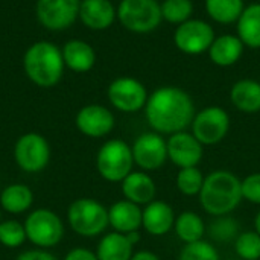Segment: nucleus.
Masks as SVG:
<instances>
[{"label":"nucleus","mask_w":260,"mask_h":260,"mask_svg":"<svg viewBox=\"0 0 260 260\" xmlns=\"http://www.w3.org/2000/svg\"><path fill=\"white\" fill-rule=\"evenodd\" d=\"M143 111L151 129L161 136L186 131L197 113L192 96L174 85L155 88L149 94Z\"/></svg>","instance_id":"nucleus-1"},{"label":"nucleus","mask_w":260,"mask_h":260,"mask_svg":"<svg viewBox=\"0 0 260 260\" xmlns=\"http://www.w3.org/2000/svg\"><path fill=\"white\" fill-rule=\"evenodd\" d=\"M198 198L207 215L213 218L232 215L244 201L241 178L225 169L212 171L204 177V184Z\"/></svg>","instance_id":"nucleus-2"},{"label":"nucleus","mask_w":260,"mask_h":260,"mask_svg":"<svg viewBox=\"0 0 260 260\" xmlns=\"http://www.w3.org/2000/svg\"><path fill=\"white\" fill-rule=\"evenodd\" d=\"M23 70L37 87L52 88L58 85L66 70L61 47L47 40L32 43L23 55Z\"/></svg>","instance_id":"nucleus-3"},{"label":"nucleus","mask_w":260,"mask_h":260,"mask_svg":"<svg viewBox=\"0 0 260 260\" xmlns=\"http://www.w3.org/2000/svg\"><path fill=\"white\" fill-rule=\"evenodd\" d=\"M70 230L81 238H98L107 233L108 209L94 198H78L72 201L66 213Z\"/></svg>","instance_id":"nucleus-4"},{"label":"nucleus","mask_w":260,"mask_h":260,"mask_svg":"<svg viewBox=\"0 0 260 260\" xmlns=\"http://www.w3.org/2000/svg\"><path fill=\"white\" fill-rule=\"evenodd\" d=\"M96 171L108 183H122L134 169L131 145L122 139H110L101 145L94 158Z\"/></svg>","instance_id":"nucleus-5"},{"label":"nucleus","mask_w":260,"mask_h":260,"mask_svg":"<svg viewBox=\"0 0 260 260\" xmlns=\"http://www.w3.org/2000/svg\"><path fill=\"white\" fill-rule=\"evenodd\" d=\"M23 225L27 241L35 248L41 250H50L59 245L66 233V227L61 216L46 207L32 209L26 215Z\"/></svg>","instance_id":"nucleus-6"},{"label":"nucleus","mask_w":260,"mask_h":260,"mask_svg":"<svg viewBox=\"0 0 260 260\" xmlns=\"http://www.w3.org/2000/svg\"><path fill=\"white\" fill-rule=\"evenodd\" d=\"M117 20L129 32L149 34L163 21L160 2L157 0H120Z\"/></svg>","instance_id":"nucleus-7"},{"label":"nucleus","mask_w":260,"mask_h":260,"mask_svg":"<svg viewBox=\"0 0 260 260\" xmlns=\"http://www.w3.org/2000/svg\"><path fill=\"white\" fill-rule=\"evenodd\" d=\"M230 126V114L222 107L210 105L195 113L190 133L203 146H215L227 137Z\"/></svg>","instance_id":"nucleus-8"},{"label":"nucleus","mask_w":260,"mask_h":260,"mask_svg":"<svg viewBox=\"0 0 260 260\" xmlns=\"http://www.w3.org/2000/svg\"><path fill=\"white\" fill-rule=\"evenodd\" d=\"M50 145L40 133L21 134L14 145V161L26 174H38L49 166Z\"/></svg>","instance_id":"nucleus-9"},{"label":"nucleus","mask_w":260,"mask_h":260,"mask_svg":"<svg viewBox=\"0 0 260 260\" xmlns=\"http://www.w3.org/2000/svg\"><path fill=\"white\" fill-rule=\"evenodd\" d=\"M107 98L111 107L117 111L133 114L145 110L149 93L142 81L133 76H120L110 82Z\"/></svg>","instance_id":"nucleus-10"},{"label":"nucleus","mask_w":260,"mask_h":260,"mask_svg":"<svg viewBox=\"0 0 260 260\" xmlns=\"http://www.w3.org/2000/svg\"><path fill=\"white\" fill-rule=\"evenodd\" d=\"M215 38L213 26L200 18H190L181 23L174 32L175 47L186 55H201L209 52Z\"/></svg>","instance_id":"nucleus-11"},{"label":"nucleus","mask_w":260,"mask_h":260,"mask_svg":"<svg viewBox=\"0 0 260 260\" xmlns=\"http://www.w3.org/2000/svg\"><path fill=\"white\" fill-rule=\"evenodd\" d=\"M79 6L81 0H37L35 15L44 29L66 30L79 18Z\"/></svg>","instance_id":"nucleus-12"},{"label":"nucleus","mask_w":260,"mask_h":260,"mask_svg":"<svg viewBox=\"0 0 260 260\" xmlns=\"http://www.w3.org/2000/svg\"><path fill=\"white\" fill-rule=\"evenodd\" d=\"M131 149L134 165L145 172L158 171L169 160L166 139L155 131H148L136 137Z\"/></svg>","instance_id":"nucleus-13"},{"label":"nucleus","mask_w":260,"mask_h":260,"mask_svg":"<svg viewBox=\"0 0 260 260\" xmlns=\"http://www.w3.org/2000/svg\"><path fill=\"white\" fill-rule=\"evenodd\" d=\"M75 125L81 134L90 139H104L116 126V117L110 108L101 104H88L79 108Z\"/></svg>","instance_id":"nucleus-14"},{"label":"nucleus","mask_w":260,"mask_h":260,"mask_svg":"<svg viewBox=\"0 0 260 260\" xmlns=\"http://www.w3.org/2000/svg\"><path fill=\"white\" fill-rule=\"evenodd\" d=\"M168 158L178 168L200 166L204 157V146L197 140L190 131H180L168 136Z\"/></svg>","instance_id":"nucleus-15"},{"label":"nucleus","mask_w":260,"mask_h":260,"mask_svg":"<svg viewBox=\"0 0 260 260\" xmlns=\"http://www.w3.org/2000/svg\"><path fill=\"white\" fill-rule=\"evenodd\" d=\"M175 218L172 206L161 200H154L142 207V229L155 238L165 236L174 230Z\"/></svg>","instance_id":"nucleus-16"},{"label":"nucleus","mask_w":260,"mask_h":260,"mask_svg":"<svg viewBox=\"0 0 260 260\" xmlns=\"http://www.w3.org/2000/svg\"><path fill=\"white\" fill-rule=\"evenodd\" d=\"M79 20L91 30H105L117 20V6L111 0H81Z\"/></svg>","instance_id":"nucleus-17"},{"label":"nucleus","mask_w":260,"mask_h":260,"mask_svg":"<svg viewBox=\"0 0 260 260\" xmlns=\"http://www.w3.org/2000/svg\"><path fill=\"white\" fill-rule=\"evenodd\" d=\"M120 190L125 200L140 207H145L146 204L154 201L157 195L155 181L149 175V172L145 171H133L120 183Z\"/></svg>","instance_id":"nucleus-18"},{"label":"nucleus","mask_w":260,"mask_h":260,"mask_svg":"<svg viewBox=\"0 0 260 260\" xmlns=\"http://www.w3.org/2000/svg\"><path fill=\"white\" fill-rule=\"evenodd\" d=\"M108 224L113 232L128 235L142 229V207L128 201L119 200L108 207Z\"/></svg>","instance_id":"nucleus-19"},{"label":"nucleus","mask_w":260,"mask_h":260,"mask_svg":"<svg viewBox=\"0 0 260 260\" xmlns=\"http://www.w3.org/2000/svg\"><path fill=\"white\" fill-rule=\"evenodd\" d=\"M66 69L75 73H87L96 64V52L93 46L84 40H69L61 47Z\"/></svg>","instance_id":"nucleus-20"},{"label":"nucleus","mask_w":260,"mask_h":260,"mask_svg":"<svg viewBox=\"0 0 260 260\" xmlns=\"http://www.w3.org/2000/svg\"><path fill=\"white\" fill-rule=\"evenodd\" d=\"M245 50L244 43L238 35L233 34H224L213 40L210 49H209V58L210 61L218 67H232L242 58Z\"/></svg>","instance_id":"nucleus-21"},{"label":"nucleus","mask_w":260,"mask_h":260,"mask_svg":"<svg viewBox=\"0 0 260 260\" xmlns=\"http://www.w3.org/2000/svg\"><path fill=\"white\" fill-rule=\"evenodd\" d=\"M232 105L245 114H256L260 111V81L244 78L236 81L230 88Z\"/></svg>","instance_id":"nucleus-22"},{"label":"nucleus","mask_w":260,"mask_h":260,"mask_svg":"<svg viewBox=\"0 0 260 260\" xmlns=\"http://www.w3.org/2000/svg\"><path fill=\"white\" fill-rule=\"evenodd\" d=\"M34 192L27 184L12 183L0 192V209L14 216L29 213L34 206Z\"/></svg>","instance_id":"nucleus-23"},{"label":"nucleus","mask_w":260,"mask_h":260,"mask_svg":"<svg viewBox=\"0 0 260 260\" xmlns=\"http://www.w3.org/2000/svg\"><path fill=\"white\" fill-rule=\"evenodd\" d=\"M94 253L99 260H131L134 245L129 242L126 235L110 232L101 236Z\"/></svg>","instance_id":"nucleus-24"},{"label":"nucleus","mask_w":260,"mask_h":260,"mask_svg":"<svg viewBox=\"0 0 260 260\" xmlns=\"http://www.w3.org/2000/svg\"><path fill=\"white\" fill-rule=\"evenodd\" d=\"M238 37L248 49H260V3L254 2L245 6L236 21Z\"/></svg>","instance_id":"nucleus-25"},{"label":"nucleus","mask_w":260,"mask_h":260,"mask_svg":"<svg viewBox=\"0 0 260 260\" xmlns=\"http://www.w3.org/2000/svg\"><path fill=\"white\" fill-rule=\"evenodd\" d=\"M174 232L177 238L186 245V244H193L198 241H203L206 233H207V225L204 219L192 210L181 212L175 218L174 224Z\"/></svg>","instance_id":"nucleus-26"},{"label":"nucleus","mask_w":260,"mask_h":260,"mask_svg":"<svg viewBox=\"0 0 260 260\" xmlns=\"http://www.w3.org/2000/svg\"><path fill=\"white\" fill-rule=\"evenodd\" d=\"M244 0H204L209 18L219 24H233L245 9Z\"/></svg>","instance_id":"nucleus-27"},{"label":"nucleus","mask_w":260,"mask_h":260,"mask_svg":"<svg viewBox=\"0 0 260 260\" xmlns=\"http://www.w3.org/2000/svg\"><path fill=\"white\" fill-rule=\"evenodd\" d=\"M161 17L166 23L180 26L193 15V2L192 0H161L160 2Z\"/></svg>","instance_id":"nucleus-28"},{"label":"nucleus","mask_w":260,"mask_h":260,"mask_svg":"<svg viewBox=\"0 0 260 260\" xmlns=\"http://www.w3.org/2000/svg\"><path fill=\"white\" fill-rule=\"evenodd\" d=\"M204 177L198 166L183 168L175 177V187L184 197H198L204 184Z\"/></svg>","instance_id":"nucleus-29"},{"label":"nucleus","mask_w":260,"mask_h":260,"mask_svg":"<svg viewBox=\"0 0 260 260\" xmlns=\"http://www.w3.org/2000/svg\"><path fill=\"white\" fill-rule=\"evenodd\" d=\"M239 233V222L230 215L213 218V222L207 227V235L216 242H235Z\"/></svg>","instance_id":"nucleus-30"},{"label":"nucleus","mask_w":260,"mask_h":260,"mask_svg":"<svg viewBox=\"0 0 260 260\" xmlns=\"http://www.w3.org/2000/svg\"><path fill=\"white\" fill-rule=\"evenodd\" d=\"M27 241L23 222L17 219H5L0 222V245L9 250L20 248Z\"/></svg>","instance_id":"nucleus-31"},{"label":"nucleus","mask_w":260,"mask_h":260,"mask_svg":"<svg viewBox=\"0 0 260 260\" xmlns=\"http://www.w3.org/2000/svg\"><path fill=\"white\" fill-rule=\"evenodd\" d=\"M235 253L242 260H260V236L254 232H241L235 239Z\"/></svg>","instance_id":"nucleus-32"},{"label":"nucleus","mask_w":260,"mask_h":260,"mask_svg":"<svg viewBox=\"0 0 260 260\" xmlns=\"http://www.w3.org/2000/svg\"><path fill=\"white\" fill-rule=\"evenodd\" d=\"M177 260H221V256L212 242L203 239L193 244H186Z\"/></svg>","instance_id":"nucleus-33"},{"label":"nucleus","mask_w":260,"mask_h":260,"mask_svg":"<svg viewBox=\"0 0 260 260\" xmlns=\"http://www.w3.org/2000/svg\"><path fill=\"white\" fill-rule=\"evenodd\" d=\"M241 189L245 201L260 206V172H253L241 180Z\"/></svg>","instance_id":"nucleus-34"},{"label":"nucleus","mask_w":260,"mask_h":260,"mask_svg":"<svg viewBox=\"0 0 260 260\" xmlns=\"http://www.w3.org/2000/svg\"><path fill=\"white\" fill-rule=\"evenodd\" d=\"M14 260H59L53 253L49 250H41V248H32V250H24L21 251Z\"/></svg>","instance_id":"nucleus-35"},{"label":"nucleus","mask_w":260,"mask_h":260,"mask_svg":"<svg viewBox=\"0 0 260 260\" xmlns=\"http://www.w3.org/2000/svg\"><path fill=\"white\" fill-rule=\"evenodd\" d=\"M62 260H99L96 253L85 247H75L66 253Z\"/></svg>","instance_id":"nucleus-36"},{"label":"nucleus","mask_w":260,"mask_h":260,"mask_svg":"<svg viewBox=\"0 0 260 260\" xmlns=\"http://www.w3.org/2000/svg\"><path fill=\"white\" fill-rule=\"evenodd\" d=\"M131 260H161L155 253L148 251V250H140V251H134Z\"/></svg>","instance_id":"nucleus-37"},{"label":"nucleus","mask_w":260,"mask_h":260,"mask_svg":"<svg viewBox=\"0 0 260 260\" xmlns=\"http://www.w3.org/2000/svg\"><path fill=\"white\" fill-rule=\"evenodd\" d=\"M126 238L129 239V242L136 247L139 242H140V239H142V236H140V230L139 232H131V233H128L126 235Z\"/></svg>","instance_id":"nucleus-38"},{"label":"nucleus","mask_w":260,"mask_h":260,"mask_svg":"<svg viewBox=\"0 0 260 260\" xmlns=\"http://www.w3.org/2000/svg\"><path fill=\"white\" fill-rule=\"evenodd\" d=\"M254 232L260 236V212H257L254 216Z\"/></svg>","instance_id":"nucleus-39"},{"label":"nucleus","mask_w":260,"mask_h":260,"mask_svg":"<svg viewBox=\"0 0 260 260\" xmlns=\"http://www.w3.org/2000/svg\"><path fill=\"white\" fill-rule=\"evenodd\" d=\"M0 222H2V209H0Z\"/></svg>","instance_id":"nucleus-40"},{"label":"nucleus","mask_w":260,"mask_h":260,"mask_svg":"<svg viewBox=\"0 0 260 260\" xmlns=\"http://www.w3.org/2000/svg\"><path fill=\"white\" fill-rule=\"evenodd\" d=\"M157 2H161V0H157Z\"/></svg>","instance_id":"nucleus-41"}]
</instances>
